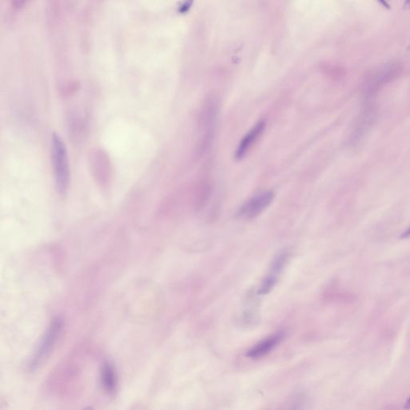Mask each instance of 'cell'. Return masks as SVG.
<instances>
[{"label": "cell", "mask_w": 410, "mask_h": 410, "mask_svg": "<svg viewBox=\"0 0 410 410\" xmlns=\"http://www.w3.org/2000/svg\"><path fill=\"white\" fill-rule=\"evenodd\" d=\"M52 159L56 189L61 196H65L70 184L69 159L65 143L57 133L52 136Z\"/></svg>", "instance_id": "cell-1"}, {"label": "cell", "mask_w": 410, "mask_h": 410, "mask_svg": "<svg viewBox=\"0 0 410 410\" xmlns=\"http://www.w3.org/2000/svg\"><path fill=\"white\" fill-rule=\"evenodd\" d=\"M63 326V320L60 317H56L52 320L50 327L48 328L45 338L41 341L40 345H38V349L35 352L34 357L31 360L29 367L31 370H35L38 364L43 362L48 357L51 350L56 344V340L60 336Z\"/></svg>", "instance_id": "cell-2"}, {"label": "cell", "mask_w": 410, "mask_h": 410, "mask_svg": "<svg viewBox=\"0 0 410 410\" xmlns=\"http://www.w3.org/2000/svg\"><path fill=\"white\" fill-rule=\"evenodd\" d=\"M91 169L96 182L107 187L111 182V165L109 157L103 150H96L91 156Z\"/></svg>", "instance_id": "cell-3"}, {"label": "cell", "mask_w": 410, "mask_h": 410, "mask_svg": "<svg viewBox=\"0 0 410 410\" xmlns=\"http://www.w3.org/2000/svg\"><path fill=\"white\" fill-rule=\"evenodd\" d=\"M275 193L272 191L263 192L253 196L243 203L237 211V217L241 219L255 218L271 204L274 199Z\"/></svg>", "instance_id": "cell-4"}, {"label": "cell", "mask_w": 410, "mask_h": 410, "mask_svg": "<svg viewBox=\"0 0 410 410\" xmlns=\"http://www.w3.org/2000/svg\"><path fill=\"white\" fill-rule=\"evenodd\" d=\"M289 258V254L286 252L280 253L275 259L272 265L270 271L268 272L265 280H263L261 287L259 289L258 294L261 295H265L268 294L272 288L274 287L277 281L278 276L280 272L283 270L285 263Z\"/></svg>", "instance_id": "cell-5"}, {"label": "cell", "mask_w": 410, "mask_h": 410, "mask_svg": "<svg viewBox=\"0 0 410 410\" xmlns=\"http://www.w3.org/2000/svg\"><path fill=\"white\" fill-rule=\"evenodd\" d=\"M376 115L375 107L372 103H366L365 107L362 112L359 115L357 123L355 125L354 129L351 135V140L353 141H357L361 136L368 131L373 124Z\"/></svg>", "instance_id": "cell-6"}, {"label": "cell", "mask_w": 410, "mask_h": 410, "mask_svg": "<svg viewBox=\"0 0 410 410\" xmlns=\"http://www.w3.org/2000/svg\"><path fill=\"white\" fill-rule=\"evenodd\" d=\"M284 338L283 333H277L273 336H271L267 339L261 341V343L255 345L248 352L247 356L250 358L257 359L264 357L265 355L270 353L272 349L276 347L278 344L280 343L282 339Z\"/></svg>", "instance_id": "cell-7"}, {"label": "cell", "mask_w": 410, "mask_h": 410, "mask_svg": "<svg viewBox=\"0 0 410 410\" xmlns=\"http://www.w3.org/2000/svg\"><path fill=\"white\" fill-rule=\"evenodd\" d=\"M265 124L264 121H260L255 126L253 127V129L249 132L243 139H242L241 142L240 143L238 146L237 149H236V159H240L245 155L248 151L251 148L253 144L257 141L259 136H261V133H263L264 129H265Z\"/></svg>", "instance_id": "cell-8"}, {"label": "cell", "mask_w": 410, "mask_h": 410, "mask_svg": "<svg viewBox=\"0 0 410 410\" xmlns=\"http://www.w3.org/2000/svg\"><path fill=\"white\" fill-rule=\"evenodd\" d=\"M101 383L104 390L112 395L115 393L117 387V376L113 364L108 360L104 361L102 365Z\"/></svg>", "instance_id": "cell-9"}, {"label": "cell", "mask_w": 410, "mask_h": 410, "mask_svg": "<svg viewBox=\"0 0 410 410\" xmlns=\"http://www.w3.org/2000/svg\"><path fill=\"white\" fill-rule=\"evenodd\" d=\"M194 0H184L181 6L180 7V13H186L189 11L190 8L193 4Z\"/></svg>", "instance_id": "cell-10"}, {"label": "cell", "mask_w": 410, "mask_h": 410, "mask_svg": "<svg viewBox=\"0 0 410 410\" xmlns=\"http://www.w3.org/2000/svg\"><path fill=\"white\" fill-rule=\"evenodd\" d=\"M378 1L380 3V4H382L384 8H387V9H390V6H389V4H388L386 0H378Z\"/></svg>", "instance_id": "cell-11"}, {"label": "cell", "mask_w": 410, "mask_h": 410, "mask_svg": "<svg viewBox=\"0 0 410 410\" xmlns=\"http://www.w3.org/2000/svg\"><path fill=\"white\" fill-rule=\"evenodd\" d=\"M403 9L410 10V0H404V4H403Z\"/></svg>", "instance_id": "cell-12"}, {"label": "cell", "mask_w": 410, "mask_h": 410, "mask_svg": "<svg viewBox=\"0 0 410 410\" xmlns=\"http://www.w3.org/2000/svg\"><path fill=\"white\" fill-rule=\"evenodd\" d=\"M410 237V227L409 228L407 229L405 232H403L402 235H401V238H408Z\"/></svg>", "instance_id": "cell-13"}, {"label": "cell", "mask_w": 410, "mask_h": 410, "mask_svg": "<svg viewBox=\"0 0 410 410\" xmlns=\"http://www.w3.org/2000/svg\"><path fill=\"white\" fill-rule=\"evenodd\" d=\"M404 408H406V409H408V408H410V397L408 399V401H406L405 404H404Z\"/></svg>", "instance_id": "cell-14"}, {"label": "cell", "mask_w": 410, "mask_h": 410, "mask_svg": "<svg viewBox=\"0 0 410 410\" xmlns=\"http://www.w3.org/2000/svg\"><path fill=\"white\" fill-rule=\"evenodd\" d=\"M409 48H410V45H409Z\"/></svg>", "instance_id": "cell-15"}]
</instances>
